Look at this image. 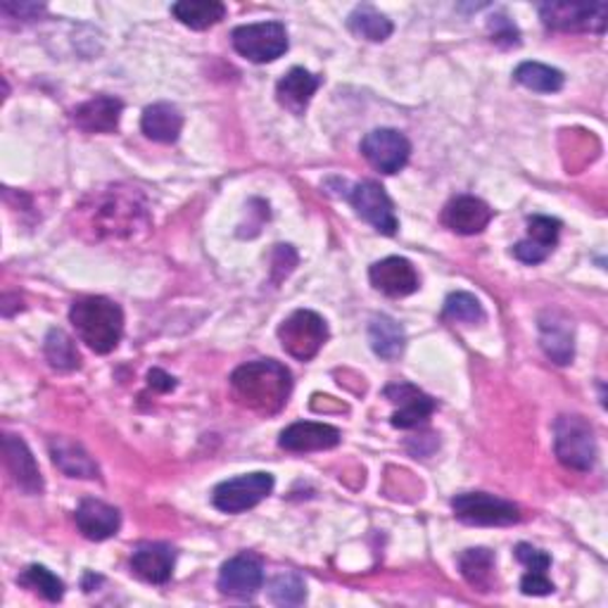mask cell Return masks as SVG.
<instances>
[{"label": "cell", "instance_id": "6da1fadb", "mask_svg": "<svg viewBox=\"0 0 608 608\" xmlns=\"http://www.w3.org/2000/svg\"><path fill=\"white\" fill-rule=\"evenodd\" d=\"M79 210H84L86 226L93 228L96 238H129L138 228L150 226L143 195L127 185L93 193Z\"/></svg>", "mask_w": 608, "mask_h": 608}, {"label": "cell", "instance_id": "7a4b0ae2", "mask_svg": "<svg viewBox=\"0 0 608 608\" xmlns=\"http://www.w3.org/2000/svg\"><path fill=\"white\" fill-rule=\"evenodd\" d=\"M231 387L243 407L271 416L288 404L292 376L284 364L274 360H257L233 371Z\"/></svg>", "mask_w": 608, "mask_h": 608}, {"label": "cell", "instance_id": "3957f363", "mask_svg": "<svg viewBox=\"0 0 608 608\" xmlns=\"http://www.w3.org/2000/svg\"><path fill=\"white\" fill-rule=\"evenodd\" d=\"M70 321L82 342L98 354H110L124 335L121 307L100 295L76 300L70 309Z\"/></svg>", "mask_w": 608, "mask_h": 608}, {"label": "cell", "instance_id": "277c9868", "mask_svg": "<svg viewBox=\"0 0 608 608\" xmlns=\"http://www.w3.org/2000/svg\"><path fill=\"white\" fill-rule=\"evenodd\" d=\"M554 449L566 469L587 473L597 463L595 430L583 416H561L554 426Z\"/></svg>", "mask_w": 608, "mask_h": 608}, {"label": "cell", "instance_id": "5b68a950", "mask_svg": "<svg viewBox=\"0 0 608 608\" xmlns=\"http://www.w3.org/2000/svg\"><path fill=\"white\" fill-rule=\"evenodd\" d=\"M278 340L284 350L300 362L314 360L319 350L329 340V326L317 314V311L298 309L280 323Z\"/></svg>", "mask_w": 608, "mask_h": 608}, {"label": "cell", "instance_id": "8992f818", "mask_svg": "<svg viewBox=\"0 0 608 608\" xmlns=\"http://www.w3.org/2000/svg\"><path fill=\"white\" fill-rule=\"evenodd\" d=\"M451 511L466 525H513L521 521V509L502 497L488 492H466L451 499Z\"/></svg>", "mask_w": 608, "mask_h": 608}, {"label": "cell", "instance_id": "52a82bcc", "mask_svg": "<svg viewBox=\"0 0 608 608\" xmlns=\"http://www.w3.org/2000/svg\"><path fill=\"white\" fill-rule=\"evenodd\" d=\"M233 49H236L245 60L257 62H274L288 51V31L280 22H257L245 24L233 31Z\"/></svg>", "mask_w": 608, "mask_h": 608}, {"label": "cell", "instance_id": "ba28073f", "mask_svg": "<svg viewBox=\"0 0 608 608\" xmlns=\"http://www.w3.org/2000/svg\"><path fill=\"white\" fill-rule=\"evenodd\" d=\"M540 18L552 31H591L604 34L608 22L606 3H542Z\"/></svg>", "mask_w": 608, "mask_h": 608}, {"label": "cell", "instance_id": "9c48e42d", "mask_svg": "<svg viewBox=\"0 0 608 608\" xmlns=\"http://www.w3.org/2000/svg\"><path fill=\"white\" fill-rule=\"evenodd\" d=\"M274 490L271 473H247L241 478H233L216 486L212 502L224 513H243L247 509H255L262 499H267Z\"/></svg>", "mask_w": 608, "mask_h": 608}, {"label": "cell", "instance_id": "30bf717a", "mask_svg": "<svg viewBox=\"0 0 608 608\" xmlns=\"http://www.w3.org/2000/svg\"><path fill=\"white\" fill-rule=\"evenodd\" d=\"M350 202L356 210V214H360L362 220L369 222L378 233H383V236H395L399 228L395 205L381 183L362 181L360 185H354L350 193Z\"/></svg>", "mask_w": 608, "mask_h": 608}, {"label": "cell", "instance_id": "8fae6325", "mask_svg": "<svg viewBox=\"0 0 608 608\" xmlns=\"http://www.w3.org/2000/svg\"><path fill=\"white\" fill-rule=\"evenodd\" d=\"M362 152L369 164L378 169L381 174H397L409 162L412 143L397 129H376L362 140Z\"/></svg>", "mask_w": 608, "mask_h": 608}, {"label": "cell", "instance_id": "7c38bea8", "mask_svg": "<svg viewBox=\"0 0 608 608\" xmlns=\"http://www.w3.org/2000/svg\"><path fill=\"white\" fill-rule=\"evenodd\" d=\"M385 397L397 407L393 414V426L402 430L418 428L420 424H426L435 412V399L412 383L387 385Z\"/></svg>", "mask_w": 608, "mask_h": 608}, {"label": "cell", "instance_id": "4fadbf2b", "mask_svg": "<svg viewBox=\"0 0 608 608\" xmlns=\"http://www.w3.org/2000/svg\"><path fill=\"white\" fill-rule=\"evenodd\" d=\"M264 585V566L253 554L228 558L220 573V589L226 597L253 599Z\"/></svg>", "mask_w": 608, "mask_h": 608}, {"label": "cell", "instance_id": "5bb4252c", "mask_svg": "<svg viewBox=\"0 0 608 608\" xmlns=\"http://www.w3.org/2000/svg\"><path fill=\"white\" fill-rule=\"evenodd\" d=\"M3 457H6V469L14 486L26 494L43 492V478L39 471V463L22 438H18V435L12 433H6Z\"/></svg>", "mask_w": 608, "mask_h": 608}, {"label": "cell", "instance_id": "9a60e30c", "mask_svg": "<svg viewBox=\"0 0 608 608\" xmlns=\"http://www.w3.org/2000/svg\"><path fill=\"white\" fill-rule=\"evenodd\" d=\"M369 278L373 288L390 295V298H407V295L416 292L420 286L412 262L404 257H387L376 262L369 271Z\"/></svg>", "mask_w": 608, "mask_h": 608}, {"label": "cell", "instance_id": "2e32d148", "mask_svg": "<svg viewBox=\"0 0 608 608\" xmlns=\"http://www.w3.org/2000/svg\"><path fill=\"white\" fill-rule=\"evenodd\" d=\"M492 210L488 202L473 195H459L449 202L442 212V222L459 236H476V233L486 231L492 222Z\"/></svg>", "mask_w": 608, "mask_h": 608}, {"label": "cell", "instance_id": "e0dca14e", "mask_svg": "<svg viewBox=\"0 0 608 608\" xmlns=\"http://www.w3.org/2000/svg\"><path fill=\"white\" fill-rule=\"evenodd\" d=\"M177 566V552L164 542H148L131 556V568L140 580L150 585H164L171 580V573Z\"/></svg>", "mask_w": 608, "mask_h": 608}, {"label": "cell", "instance_id": "ac0fdd59", "mask_svg": "<svg viewBox=\"0 0 608 608\" xmlns=\"http://www.w3.org/2000/svg\"><path fill=\"white\" fill-rule=\"evenodd\" d=\"M342 440V435L338 428L329 424H314V420H300V424L288 426L284 433H280L278 445L288 449V451H298V455H305V451H321V449H333Z\"/></svg>", "mask_w": 608, "mask_h": 608}, {"label": "cell", "instance_id": "d6986e66", "mask_svg": "<svg viewBox=\"0 0 608 608\" xmlns=\"http://www.w3.org/2000/svg\"><path fill=\"white\" fill-rule=\"evenodd\" d=\"M74 521H76V527L82 530V535L93 542L115 537L121 525L119 511L110 504L100 502V499H84L74 513Z\"/></svg>", "mask_w": 608, "mask_h": 608}, {"label": "cell", "instance_id": "ffe728a7", "mask_svg": "<svg viewBox=\"0 0 608 608\" xmlns=\"http://www.w3.org/2000/svg\"><path fill=\"white\" fill-rule=\"evenodd\" d=\"M561 222L552 216H533L527 222V238L513 247V255L523 264H540L552 255L558 243Z\"/></svg>", "mask_w": 608, "mask_h": 608}, {"label": "cell", "instance_id": "44dd1931", "mask_svg": "<svg viewBox=\"0 0 608 608\" xmlns=\"http://www.w3.org/2000/svg\"><path fill=\"white\" fill-rule=\"evenodd\" d=\"M124 103L113 96H96L74 110L76 127L86 134H113L119 127Z\"/></svg>", "mask_w": 608, "mask_h": 608}, {"label": "cell", "instance_id": "7402d4cb", "mask_svg": "<svg viewBox=\"0 0 608 608\" xmlns=\"http://www.w3.org/2000/svg\"><path fill=\"white\" fill-rule=\"evenodd\" d=\"M573 340H575L573 326L568 323V319L556 314V311H547V314L540 319L542 350L558 366H566L573 362V354H575Z\"/></svg>", "mask_w": 608, "mask_h": 608}, {"label": "cell", "instance_id": "603a6c76", "mask_svg": "<svg viewBox=\"0 0 608 608\" xmlns=\"http://www.w3.org/2000/svg\"><path fill=\"white\" fill-rule=\"evenodd\" d=\"M319 84H321L319 76H314L302 67H295L276 86L278 103L284 105L286 110H290L292 115H302L307 110L311 96L317 93Z\"/></svg>", "mask_w": 608, "mask_h": 608}, {"label": "cell", "instance_id": "cb8c5ba5", "mask_svg": "<svg viewBox=\"0 0 608 608\" xmlns=\"http://www.w3.org/2000/svg\"><path fill=\"white\" fill-rule=\"evenodd\" d=\"M51 457L57 469L70 478L93 480L100 473L98 463L90 459L88 451L79 442H72L67 438H55L51 442Z\"/></svg>", "mask_w": 608, "mask_h": 608}, {"label": "cell", "instance_id": "d4e9b609", "mask_svg": "<svg viewBox=\"0 0 608 608\" xmlns=\"http://www.w3.org/2000/svg\"><path fill=\"white\" fill-rule=\"evenodd\" d=\"M140 129L158 143H174L183 129V117L174 105L169 103H154L146 107L143 119H140Z\"/></svg>", "mask_w": 608, "mask_h": 608}, {"label": "cell", "instance_id": "484cf974", "mask_svg": "<svg viewBox=\"0 0 608 608\" xmlns=\"http://www.w3.org/2000/svg\"><path fill=\"white\" fill-rule=\"evenodd\" d=\"M171 14L181 24L202 31L222 22L226 18V8L220 0H181V3L171 6Z\"/></svg>", "mask_w": 608, "mask_h": 608}, {"label": "cell", "instance_id": "4316f807", "mask_svg": "<svg viewBox=\"0 0 608 608\" xmlns=\"http://www.w3.org/2000/svg\"><path fill=\"white\" fill-rule=\"evenodd\" d=\"M369 340H371L373 352H376L381 360H385V362L397 360V356H402V352H404L402 326L395 319H390L385 314H381V317H376L371 321Z\"/></svg>", "mask_w": 608, "mask_h": 608}, {"label": "cell", "instance_id": "83f0119b", "mask_svg": "<svg viewBox=\"0 0 608 608\" xmlns=\"http://www.w3.org/2000/svg\"><path fill=\"white\" fill-rule=\"evenodd\" d=\"M459 568L461 575L471 587L480 591H490L492 587V575H494V556L488 550H466L459 556Z\"/></svg>", "mask_w": 608, "mask_h": 608}, {"label": "cell", "instance_id": "f1b7e54d", "mask_svg": "<svg viewBox=\"0 0 608 608\" xmlns=\"http://www.w3.org/2000/svg\"><path fill=\"white\" fill-rule=\"evenodd\" d=\"M348 26L352 34H356L360 39H366L371 43H381L385 39H390L393 34V22H390L385 14H381L378 10H373L371 6H360L348 20Z\"/></svg>", "mask_w": 608, "mask_h": 608}, {"label": "cell", "instance_id": "f546056e", "mask_svg": "<svg viewBox=\"0 0 608 608\" xmlns=\"http://www.w3.org/2000/svg\"><path fill=\"white\" fill-rule=\"evenodd\" d=\"M513 76L521 86L537 93H556L564 88V74L550 65H542V62H523Z\"/></svg>", "mask_w": 608, "mask_h": 608}, {"label": "cell", "instance_id": "4dcf8cb0", "mask_svg": "<svg viewBox=\"0 0 608 608\" xmlns=\"http://www.w3.org/2000/svg\"><path fill=\"white\" fill-rule=\"evenodd\" d=\"M43 350H45V360H49L51 366L57 371H74L82 364V356L74 345V340L60 329H53L49 335H45Z\"/></svg>", "mask_w": 608, "mask_h": 608}, {"label": "cell", "instance_id": "1f68e13d", "mask_svg": "<svg viewBox=\"0 0 608 608\" xmlns=\"http://www.w3.org/2000/svg\"><path fill=\"white\" fill-rule=\"evenodd\" d=\"M442 317L457 323H482L486 321V309H482L480 300L471 292H451L445 300Z\"/></svg>", "mask_w": 608, "mask_h": 608}, {"label": "cell", "instance_id": "d6a6232c", "mask_svg": "<svg viewBox=\"0 0 608 608\" xmlns=\"http://www.w3.org/2000/svg\"><path fill=\"white\" fill-rule=\"evenodd\" d=\"M18 583L26 589H34L43 599L49 601H60L62 595H65V583H62L55 573H51L45 566H29Z\"/></svg>", "mask_w": 608, "mask_h": 608}, {"label": "cell", "instance_id": "836d02e7", "mask_svg": "<svg viewBox=\"0 0 608 608\" xmlns=\"http://www.w3.org/2000/svg\"><path fill=\"white\" fill-rule=\"evenodd\" d=\"M269 597L276 606H300L307 599L305 580L298 573H280L269 585Z\"/></svg>", "mask_w": 608, "mask_h": 608}, {"label": "cell", "instance_id": "e575fe53", "mask_svg": "<svg viewBox=\"0 0 608 608\" xmlns=\"http://www.w3.org/2000/svg\"><path fill=\"white\" fill-rule=\"evenodd\" d=\"M490 34H492V41L497 45H502V49H511V45L521 43L519 29L506 18V14H494L490 20Z\"/></svg>", "mask_w": 608, "mask_h": 608}, {"label": "cell", "instance_id": "d590c367", "mask_svg": "<svg viewBox=\"0 0 608 608\" xmlns=\"http://www.w3.org/2000/svg\"><path fill=\"white\" fill-rule=\"evenodd\" d=\"M521 591L527 597H547L554 591L552 580L547 578V573H535L527 570L521 580Z\"/></svg>", "mask_w": 608, "mask_h": 608}, {"label": "cell", "instance_id": "8d00e7d4", "mask_svg": "<svg viewBox=\"0 0 608 608\" xmlns=\"http://www.w3.org/2000/svg\"><path fill=\"white\" fill-rule=\"evenodd\" d=\"M516 558L521 561V564L527 570H535V573H547V568L552 566L550 554H544V552H540L535 547H530V544H519V547H516Z\"/></svg>", "mask_w": 608, "mask_h": 608}, {"label": "cell", "instance_id": "74e56055", "mask_svg": "<svg viewBox=\"0 0 608 608\" xmlns=\"http://www.w3.org/2000/svg\"><path fill=\"white\" fill-rule=\"evenodd\" d=\"M148 383H150V387L160 390V393H169V390H174V387H177V381L171 378L169 373H164L162 369H152V371L148 373Z\"/></svg>", "mask_w": 608, "mask_h": 608}]
</instances>
